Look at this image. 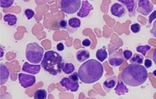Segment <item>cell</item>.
<instances>
[{
  "mask_svg": "<svg viewBox=\"0 0 156 99\" xmlns=\"http://www.w3.org/2000/svg\"><path fill=\"white\" fill-rule=\"evenodd\" d=\"M104 73L102 64L92 59L83 63L78 71V77L81 82L86 84H93L100 80Z\"/></svg>",
  "mask_w": 156,
  "mask_h": 99,
  "instance_id": "obj_1",
  "label": "cell"
},
{
  "mask_svg": "<svg viewBox=\"0 0 156 99\" xmlns=\"http://www.w3.org/2000/svg\"><path fill=\"white\" fill-rule=\"evenodd\" d=\"M122 77L125 84L131 87H138L146 81L148 73L143 66L131 64L122 72Z\"/></svg>",
  "mask_w": 156,
  "mask_h": 99,
  "instance_id": "obj_2",
  "label": "cell"
},
{
  "mask_svg": "<svg viewBox=\"0 0 156 99\" xmlns=\"http://www.w3.org/2000/svg\"><path fill=\"white\" fill-rule=\"evenodd\" d=\"M65 65L63 58L54 51H47L44 54L41 66L44 70L52 75L60 74Z\"/></svg>",
  "mask_w": 156,
  "mask_h": 99,
  "instance_id": "obj_3",
  "label": "cell"
},
{
  "mask_svg": "<svg viewBox=\"0 0 156 99\" xmlns=\"http://www.w3.org/2000/svg\"><path fill=\"white\" fill-rule=\"evenodd\" d=\"M44 49L36 42L30 43L26 48V57L30 63L38 64L42 61Z\"/></svg>",
  "mask_w": 156,
  "mask_h": 99,
  "instance_id": "obj_4",
  "label": "cell"
},
{
  "mask_svg": "<svg viewBox=\"0 0 156 99\" xmlns=\"http://www.w3.org/2000/svg\"><path fill=\"white\" fill-rule=\"evenodd\" d=\"M81 3L80 0H62L61 9L67 14H73L79 10Z\"/></svg>",
  "mask_w": 156,
  "mask_h": 99,
  "instance_id": "obj_5",
  "label": "cell"
},
{
  "mask_svg": "<svg viewBox=\"0 0 156 99\" xmlns=\"http://www.w3.org/2000/svg\"><path fill=\"white\" fill-rule=\"evenodd\" d=\"M137 3V12L144 16H147L154 9V5L149 0H139Z\"/></svg>",
  "mask_w": 156,
  "mask_h": 99,
  "instance_id": "obj_6",
  "label": "cell"
},
{
  "mask_svg": "<svg viewBox=\"0 0 156 99\" xmlns=\"http://www.w3.org/2000/svg\"><path fill=\"white\" fill-rule=\"evenodd\" d=\"M19 81L21 86L24 88L31 87L35 84L36 78L33 75L20 73L19 74Z\"/></svg>",
  "mask_w": 156,
  "mask_h": 99,
  "instance_id": "obj_7",
  "label": "cell"
},
{
  "mask_svg": "<svg viewBox=\"0 0 156 99\" xmlns=\"http://www.w3.org/2000/svg\"><path fill=\"white\" fill-rule=\"evenodd\" d=\"M60 84L62 87L65 88L67 91L72 92H77L79 88L78 81L72 80L69 77L63 78L60 81Z\"/></svg>",
  "mask_w": 156,
  "mask_h": 99,
  "instance_id": "obj_8",
  "label": "cell"
},
{
  "mask_svg": "<svg viewBox=\"0 0 156 99\" xmlns=\"http://www.w3.org/2000/svg\"><path fill=\"white\" fill-rule=\"evenodd\" d=\"M108 63L112 67H118L124 64V59L119 52L115 51L109 57Z\"/></svg>",
  "mask_w": 156,
  "mask_h": 99,
  "instance_id": "obj_9",
  "label": "cell"
},
{
  "mask_svg": "<svg viewBox=\"0 0 156 99\" xmlns=\"http://www.w3.org/2000/svg\"><path fill=\"white\" fill-rule=\"evenodd\" d=\"M111 13L115 17L120 18L124 16L126 13V11L124 5L121 3L117 2L115 3L111 6Z\"/></svg>",
  "mask_w": 156,
  "mask_h": 99,
  "instance_id": "obj_10",
  "label": "cell"
},
{
  "mask_svg": "<svg viewBox=\"0 0 156 99\" xmlns=\"http://www.w3.org/2000/svg\"><path fill=\"white\" fill-rule=\"evenodd\" d=\"M93 9V7L92 5L90 4L88 1H82L81 7L77 13V16L81 18H85Z\"/></svg>",
  "mask_w": 156,
  "mask_h": 99,
  "instance_id": "obj_11",
  "label": "cell"
},
{
  "mask_svg": "<svg viewBox=\"0 0 156 99\" xmlns=\"http://www.w3.org/2000/svg\"><path fill=\"white\" fill-rule=\"evenodd\" d=\"M22 70L24 72L33 75L37 74L41 70V66L39 65H31L28 62H25L22 66Z\"/></svg>",
  "mask_w": 156,
  "mask_h": 99,
  "instance_id": "obj_12",
  "label": "cell"
},
{
  "mask_svg": "<svg viewBox=\"0 0 156 99\" xmlns=\"http://www.w3.org/2000/svg\"><path fill=\"white\" fill-rule=\"evenodd\" d=\"M0 85H4L7 81L9 77V71L7 67L3 64H1L0 65Z\"/></svg>",
  "mask_w": 156,
  "mask_h": 99,
  "instance_id": "obj_13",
  "label": "cell"
},
{
  "mask_svg": "<svg viewBox=\"0 0 156 99\" xmlns=\"http://www.w3.org/2000/svg\"><path fill=\"white\" fill-rule=\"evenodd\" d=\"M118 2L125 6L129 12V16L134 14L136 8V1L134 0H119Z\"/></svg>",
  "mask_w": 156,
  "mask_h": 99,
  "instance_id": "obj_14",
  "label": "cell"
},
{
  "mask_svg": "<svg viewBox=\"0 0 156 99\" xmlns=\"http://www.w3.org/2000/svg\"><path fill=\"white\" fill-rule=\"evenodd\" d=\"M117 83V77L115 75L108 78L103 83V87L107 92L110 91L116 86Z\"/></svg>",
  "mask_w": 156,
  "mask_h": 99,
  "instance_id": "obj_15",
  "label": "cell"
},
{
  "mask_svg": "<svg viewBox=\"0 0 156 99\" xmlns=\"http://www.w3.org/2000/svg\"><path fill=\"white\" fill-rule=\"evenodd\" d=\"M90 57V53L87 50L83 49L78 51L76 53V59L78 61L82 63L87 61Z\"/></svg>",
  "mask_w": 156,
  "mask_h": 99,
  "instance_id": "obj_16",
  "label": "cell"
},
{
  "mask_svg": "<svg viewBox=\"0 0 156 99\" xmlns=\"http://www.w3.org/2000/svg\"><path fill=\"white\" fill-rule=\"evenodd\" d=\"M115 93L119 96L124 95L129 91L128 88L125 85L123 82H118L116 87L115 88Z\"/></svg>",
  "mask_w": 156,
  "mask_h": 99,
  "instance_id": "obj_17",
  "label": "cell"
},
{
  "mask_svg": "<svg viewBox=\"0 0 156 99\" xmlns=\"http://www.w3.org/2000/svg\"><path fill=\"white\" fill-rule=\"evenodd\" d=\"M108 53L105 48H102L98 50L96 52V57L98 61L103 62L107 58Z\"/></svg>",
  "mask_w": 156,
  "mask_h": 99,
  "instance_id": "obj_18",
  "label": "cell"
},
{
  "mask_svg": "<svg viewBox=\"0 0 156 99\" xmlns=\"http://www.w3.org/2000/svg\"><path fill=\"white\" fill-rule=\"evenodd\" d=\"M3 19L9 26L14 25L17 22V17L14 15L10 14L5 15L3 17Z\"/></svg>",
  "mask_w": 156,
  "mask_h": 99,
  "instance_id": "obj_19",
  "label": "cell"
},
{
  "mask_svg": "<svg viewBox=\"0 0 156 99\" xmlns=\"http://www.w3.org/2000/svg\"><path fill=\"white\" fill-rule=\"evenodd\" d=\"M129 62L131 64L141 65L144 62V57L138 53H134V56L132 57Z\"/></svg>",
  "mask_w": 156,
  "mask_h": 99,
  "instance_id": "obj_20",
  "label": "cell"
},
{
  "mask_svg": "<svg viewBox=\"0 0 156 99\" xmlns=\"http://www.w3.org/2000/svg\"><path fill=\"white\" fill-rule=\"evenodd\" d=\"M76 70L75 66L72 63H67L65 64L62 68V71L64 73L66 74H70Z\"/></svg>",
  "mask_w": 156,
  "mask_h": 99,
  "instance_id": "obj_21",
  "label": "cell"
},
{
  "mask_svg": "<svg viewBox=\"0 0 156 99\" xmlns=\"http://www.w3.org/2000/svg\"><path fill=\"white\" fill-rule=\"evenodd\" d=\"M47 97V92L44 89L37 90L34 93V99H46Z\"/></svg>",
  "mask_w": 156,
  "mask_h": 99,
  "instance_id": "obj_22",
  "label": "cell"
},
{
  "mask_svg": "<svg viewBox=\"0 0 156 99\" xmlns=\"http://www.w3.org/2000/svg\"><path fill=\"white\" fill-rule=\"evenodd\" d=\"M68 25L72 28H78L81 26V21L78 18H71L68 20Z\"/></svg>",
  "mask_w": 156,
  "mask_h": 99,
  "instance_id": "obj_23",
  "label": "cell"
},
{
  "mask_svg": "<svg viewBox=\"0 0 156 99\" xmlns=\"http://www.w3.org/2000/svg\"><path fill=\"white\" fill-rule=\"evenodd\" d=\"M151 46H149L148 45H139V46L136 47V50L138 52L140 53L143 54V56H146V53L147 51L150 50Z\"/></svg>",
  "mask_w": 156,
  "mask_h": 99,
  "instance_id": "obj_24",
  "label": "cell"
},
{
  "mask_svg": "<svg viewBox=\"0 0 156 99\" xmlns=\"http://www.w3.org/2000/svg\"><path fill=\"white\" fill-rule=\"evenodd\" d=\"M14 3V0H1L0 7L3 8H7L11 7Z\"/></svg>",
  "mask_w": 156,
  "mask_h": 99,
  "instance_id": "obj_25",
  "label": "cell"
},
{
  "mask_svg": "<svg viewBox=\"0 0 156 99\" xmlns=\"http://www.w3.org/2000/svg\"><path fill=\"white\" fill-rule=\"evenodd\" d=\"M141 30V25L138 23H134L131 25V30L134 34L138 33Z\"/></svg>",
  "mask_w": 156,
  "mask_h": 99,
  "instance_id": "obj_26",
  "label": "cell"
},
{
  "mask_svg": "<svg viewBox=\"0 0 156 99\" xmlns=\"http://www.w3.org/2000/svg\"><path fill=\"white\" fill-rule=\"evenodd\" d=\"M24 14L27 17V19L30 20L34 17L35 12L33 10L30 9H27L24 10Z\"/></svg>",
  "mask_w": 156,
  "mask_h": 99,
  "instance_id": "obj_27",
  "label": "cell"
},
{
  "mask_svg": "<svg viewBox=\"0 0 156 99\" xmlns=\"http://www.w3.org/2000/svg\"><path fill=\"white\" fill-rule=\"evenodd\" d=\"M133 53L131 51H130L129 50H125L123 52V56L124 57L125 59L126 60H129L131 59L132 57Z\"/></svg>",
  "mask_w": 156,
  "mask_h": 99,
  "instance_id": "obj_28",
  "label": "cell"
},
{
  "mask_svg": "<svg viewBox=\"0 0 156 99\" xmlns=\"http://www.w3.org/2000/svg\"><path fill=\"white\" fill-rule=\"evenodd\" d=\"M58 26L61 29H67V26H68L67 21L65 19H61L58 22Z\"/></svg>",
  "mask_w": 156,
  "mask_h": 99,
  "instance_id": "obj_29",
  "label": "cell"
},
{
  "mask_svg": "<svg viewBox=\"0 0 156 99\" xmlns=\"http://www.w3.org/2000/svg\"><path fill=\"white\" fill-rule=\"evenodd\" d=\"M156 18V10L154 11V12L151 13V14L149 16V24H151L152 22H153L154 19Z\"/></svg>",
  "mask_w": 156,
  "mask_h": 99,
  "instance_id": "obj_30",
  "label": "cell"
},
{
  "mask_svg": "<svg viewBox=\"0 0 156 99\" xmlns=\"http://www.w3.org/2000/svg\"><path fill=\"white\" fill-rule=\"evenodd\" d=\"M150 32L154 36V37L156 38V20L153 23L152 28L150 30Z\"/></svg>",
  "mask_w": 156,
  "mask_h": 99,
  "instance_id": "obj_31",
  "label": "cell"
},
{
  "mask_svg": "<svg viewBox=\"0 0 156 99\" xmlns=\"http://www.w3.org/2000/svg\"><path fill=\"white\" fill-rule=\"evenodd\" d=\"M144 65L145 66V68H151L152 65V62L150 59H146L144 61Z\"/></svg>",
  "mask_w": 156,
  "mask_h": 99,
  "instance_id": "obj_32",
  "label": "cell"
},
{
  "mask_svg": "<svg viewBox=\"0 0 156 99\" xmlns=\"http://www.w3.org/2000/svg\"><path fill=\"white\" fill-rule=\"evenodd\" d=\"M82 45L85 47L90 46L91 45V41L89 39H85L82 41Z\"/></svg>",
  "mask_w": 156,
  "mask_h": 99,
  "instance_id": "obj_33",
  "label": "cell"
},
{
  "mask_svg": "<svg viewBox=\"0 0 156 99\" xmlns=\"http://www.w3.org/2000/svg\"><path fill=\"white\" fill-rule=\"evenodd\" d=\"M69 78H71V79H72V80L78 81L79 77H78V73L75 72L74 73H73L72 75H70Z\"/></svg>",
  "mask_w": 156,
  "mask_h": 99,
  "instance_id": "obj_34",
  "label": "cell"
},
{
  "mask_svg": "<svg viewBox=\"0 0 156 99\" xmlns=\"http://www.w3.org/2000/svg\"><path fill=\"white\" fill-rule=\"evenodd\" d=\"M56 48L58 51H63V50L65 49V46H64L63 44L62 43H59L58 44L56 45Z\"/></svg>",
  "mask_w": 156,
  "mask_h": 99,
  "instance_id": "obj_35",
  "label": "cell"
},
{
  "mask_svg": "<svg viewBox=\"0 0 156 99\" xmlns=\"http://www.w3.org/2000/svg\"><path fill=\"white\" fill-rule=\"evenodd\" d=\"M152 59H153L154 63L155 64L156 66V48L154 50V52H153V54H152Z\"/></svg>",
  "mask_w": 156,
  "mask_h": 99,
  "instance_id": "obj_36",
  "label": "cell"
},
{
  "mask_svg": "<svg viewBox=\"0 0 156 99\" xmlns=\"http://www.w3.org/2000/svg\"><path fill=\"white\" fill-rule=\"evenodd\" d=\"M153 75L156 77V70L154 71V72H153Z\"/></svg>",
  "mask_w": 156,
  "mask_h": 99,
  "instance_id": "obj_37",
  "label": "cell"
}]
</instances>
